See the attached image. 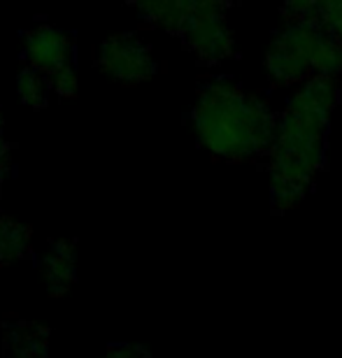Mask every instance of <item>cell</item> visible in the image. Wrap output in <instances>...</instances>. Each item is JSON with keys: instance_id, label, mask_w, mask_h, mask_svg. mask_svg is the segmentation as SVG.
Returning <instances> with one entry per match:
<instances>
[{"instance_id": "obj_1", "label": "cell", "mask_w": 342, "mask_h": 358, "mask_svg": "<svg viewBox=\"0 0 342 358\" xmlns=\"http://www.w3.org/2000/svg\"><path fill=\"white\" fill-rule=\"evenodd\" d=\"M340 84L336 77H315L287 100L270 149V193L275 212H287L308 196L326 161V138Z\"/></svg>"}, {"instance_id": "obj_2", "label": "cell", "mask_w": 342, "mask_h": 358, "mask_svg": "<svg viewBox=\"0 0 342 358\" xmlns=\"http://www.w3.org/2000/svg\"><path fill=\"white\" fill-rule=\"evenodd\" d=\"M191 119L201 145L231 163L270 154L280 124L268 100L231 80L205 84L198 91Z\"/></svg>"}, {"instance_id": "obj_3", "label": "cell", "mask_w": 342, "mask_h": 358, "mask_svg": "<svg viewBox=\"0 0 342 358\" xmlns=\"http://www.w3.org/2000/svg\"><path fill=\"white\" fill-rule=\"evenodd\" d=\"M266 70L277 87L305 84L315 77L342 73V45L322 28L303 21H284L266 52Z\"/></svg>"}, {"instance_id": "obj_4", "label": "cell", "mask_w": 342, "mask_h": 358, "mask_svg": "<svg viewBox=\"0 0 342 358\" xmlns=\"http://www.w3.org/2000/svg\"><path fill=\"white\" fill-rule=\"evenodd\" d=\"M182 38L191 52L208 66L231 59L235 52V38L226 19V7L219 3H194Z\"/></svg>"}, {"instance_id": "obj_5", "label": "cell", "mask_w": 342, "mask_h": 358, "mask_svg": "<svg viewBox=\"0 0 342 358\" xmlns=\"http://www.w3.org/2000/svg\"><path fill=\"white\" fill-rule=\"evenodd\" d=\"M98 61L105 73L124 84L145 82L154 75L156 68L149 47L131 33L105 40Z\"/></svg>"}, {"instance_id": "obj_6", "label": "cell", "mask_w": 342, "mask_h": 358, "mask_svg": "<svg viewBox=\"0 0 342 358\" xmlns=\"http://www.w3.org/2000/svg\"><path fill=\"white\" fill-rule=\"evenodd\" d=\"M26 49L33 61V68L52 75L54 70L68 66L70 40L68 35L52 26H40L26 35Z\"/></svg>"}, {"instance_id": "obj_7", "label": "cell", "mask_w": 342, "mask_h": 358, "mask_svg": "<svg viewBox=\"0 0 342 358\" xmlns=\"http://www.w3.org/2000/svg\"><path fill=\"white\" fill-rule=\"evenodd\" d=\"M282 14L287 21H303V24L322 28L331 38H336L342 45V0L336 3H289L282 7Z\"/></svg>"}, {"instance_id": "obj_8", "label": "cell", "mask_w": 342, "mask_h": 358, "mask_svg": "<svg viewBox=\"0 0 342 358\" xmlns=\"http://www.w3.org/2000/svg\"><path fill=\"white\" fill-rule=\"evenodd\" d=\"M138 10L145 14L147 21L166 28L170 33H180L184 31L187 21L194 10V3H147L140 5Z\"/></svg>"}, {"instance_id": "obj_9", "label": "cell", "mask_w": 342, "mask_h": 358, "mask_svg": "<svg viewBox=\"0 0 342 358\" xmlns=\"http://www.w3.org/2000/svg\"><path fill=\"white\" fill-rule=\"evenodd\" d=\"M47 93H49V84L45 77H42L40 70L28 68L19 75V96L24 103L42 105L47 100Z\"/></svg>"}, {"instance_id": "obj_10", "label": "cell", "mask_w": 342, "mask_h": 358, "mask_svg": "<svg viewBox=\"0 0 342 358\" xmlns=\"http://www.w3.org/2000/svg\"><path fill=\"white\" fill-rule=\"evenodd\" d=\"M70 275H73V261H70L68 254L61 252V247H56V252L47 259V279L49 284H63L66 286L70 282Z\"/></svg>"}, {"instance_id": "obj_11", "label": "cell", "mask_w": 342, "mask_h": 358, "mask_svg": "<svg viewBox=\"0 0 342 358\" xmlns=\"http://www.w3.org/2000/svg\"><path fill=\"white\" fill-rule=\"evenodd\" d=\"M49 84H52L54 91L61 93V96H73L75 89H77L75 70L70 68V66H63L59 70H54V73L49 75Z\"/></svg>"}, {"instance_id": "obj_12", "label": "cell", "mask_w": 342, "mask_h": 358, "mask_svg": "<svg viewBox=\"0 0 342 358\" xmlns=\"http://www.w3.org/2000/svg\"><path fill=\"white\" fill-rule=\"evenodd\" d=\"M108 358H149V356L145 349H140V347H119V349H114Z\"/></svg>"}, {"instance_id": "obj_13", "label": "cell", "mask_w": 342, "mask_h": 358, "mask_svg": "<svg viewBox=\"0 0 342 358\" xmlns=\"http://www.w3.org/2000/svg\"><path fill=\"white\" fill-rule=\"evenodd\" d=\"M14 358H17V356H14Z\"/></svg>"}]
</instances>
